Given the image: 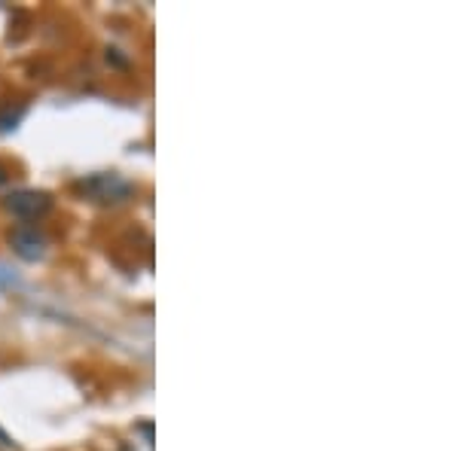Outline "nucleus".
I'll return each instance as SVG.
<instances>
[{"instance_id":"obj_1","label":"nucleus","mask_w":458,"mask_h":451,"mask_svg":"<svg viewBox=\"0 0 458 451\" xmlns=\"http://www.w3.org/2000/svg\"><path fill=\"white\" fill-rule=\"evenodd\" d=\"M49 208H53V198L47 196V192H13V196H6V211L16 213L21 220H37L43 217Z\"/></svg>"},{"instance_id":"obj_2","label":"nucleus","mask_w":458,"mask_h":451,"mask_svg":"<svg viewBox=\"0 0 458 451\" xmlns=\"http://www.w3.org/2000/svg\"><path fill=\"white\" fill-rule=\"evenodd\" d=\"M86 192L95 198V202H120L131 192V183L120 180L116 174H98L86 183Z\"/></svg>"},{"instance_id":"obj_3","label":"nucleus","mask_w":458,"mask_h":451,"mask_svg":"<svg viewBox=\"0 0 458 451\" xmlns=\"http://www.w3.org/2000/svg\"><path fill=\"white\" fill-rule=\"evenodd\" d=\"M13 247H16V254L21 260H40L43 256V247H47V241H43V235H37V229H16L13 232Z\"/></svg>"},{"instance_id":"obj_4","label":"nucleus","mask_w":458,"mask_h":451,"mask_svg":"<svg viewBox=\"0 0 458 451\" xmlns=\"http://www.w3.org/2000/svg\"><path fill=\"white\" fill-rule=\"evenodd\" d=\"M6 180V174H4V168H0V183H4Z\"/></svg>"}]
</instances>
